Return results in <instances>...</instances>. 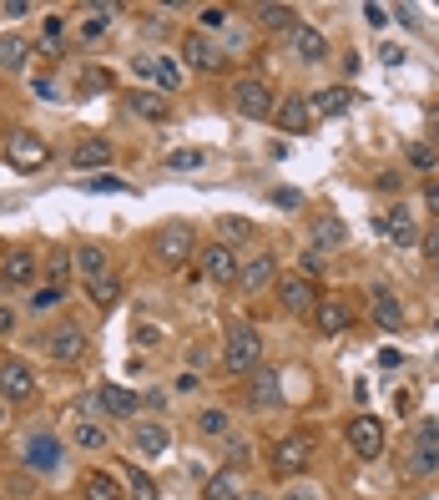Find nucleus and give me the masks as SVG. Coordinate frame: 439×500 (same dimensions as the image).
<instances>
[{"instance_id": "1", "label": "nucleus", "mask_w": 439, "mask_h": 500, "mask_svg": "<svg viewBox=\"0 0 439 500\" xmlns=\"http://www.w3.org/2000/svg\"><path fill=\"white\" fill-rule=\"evenodd\" d=\"M222 364L233 369V375H252L258 364H263V334L252 324H227V349H222Z\"/></svg>"}, {"instance_id": "2", "label": "nucleus", "mask_w": 439, "mask_h": 500, "mask_svg": "<svg viewBox=\"0 0 439 500\" xmlns=\"http://www.w3.org/2000/svg\"><path fill=\"white\" fill-rule=\"evenodd\" d=\"M435 470H439V420H424L419 430H414L409 455H404V475L424 480V475H435Z\"/></svg>"}, {"instance_id": "3", "label": "nucleus", "mask_w": 439, "mask_h": 500, "mask_svg": "<svg viewBox=\"0 0 439 500\" xmlns=\"http://www.w3.org/2000/svg\"><path fill=\"white\" fill-rule=\"evenodd\" d=\"M233 107L243 111L248 122H263V117H273V107H278V96L267 92V81L243 77V81H233Z\"/></svg>"}, {"instance_id": "4", "label": "nucleus", "mask_w": 439, "mask_h": 500, "mask_svg": "<svg viewBox=\"0 0 439 500\" xmlns=\"http://www.w3.org/2000/svg\"><path fill=\"white\" fill-rule=\"evenodd\" d=\"M273 465H278V475H303V470L314 465V440L308 435H283L278 445H273Z\"/></svg>"}, {"instance_id": "5", "label": "nucleus", "mask_w": 439, "mask_h": 500, "mask_svg": "<svg viewBox=\"0 0 439 500\" xmlns=\"http://www.w3.org/2000/svg\"><path fill=\"white\" fill-rule=\"evenodd\" d=\"M46 141L36 137V132H16V137L5 141V162L16 167V173H36V167H46Z\"/></svg>"}, {"instance_id": "6", "label": "nucleus", "mask_w": 439, "mask_h": 500, "mask_svg": "<svg viewBox=\"0 0 439 500\" xmlns=\"http://www.w3.org/2000/svg\"><path fill=\"white\" fill-rule=\"evenodd\" d=\"M36 394V369L26 359H0V399H11V405H20V399H31Z\"/></svg>"}, {"instance_id": "7", "label": "nucleus", "mask_w": 439, "mask_h": 500, "mask_svg": "<svg viewBox=\"0 0 439 500\" xmlns=\"http://www.w3.org/2000/svg\"><path fill=\"white\" fill-rule=\"evenodd\" d=\"M192 248H197V233H192V222H167V228L157 233L162 263H188Z\"/></svg>"}, {"instance_id": "8", "label": "nucleus", "mask_w": 439, "mask_h": 500, "mask_svg": "<svg viewBox=\"0 0 439 500\" xmlns=\"http://www.w3.org/2000/svg\"><path fill=\"white\" fill-rule=\"evenodd\" d=\"M203 273L212 283H227V288H233L237 273H243V263H237V253L227 248V243H207L203 248Z\"/></svg>"}, {"instance_id": "9", "label": "nucleus", "mask_w": 439, "mask_h": 500, "mask_svg": "<svg viewBox=\"0 0 439 500\" xmlns=\"http://www.w3.org/2000/svg\"><path fill=\"white\" fill-rule=\"evenodd\" d=\"M278 303L288 313H308L318 303V288L303 278V273H283V278H278Z\"/></svg>"}, {"instance_id": "10", "label": "nucleus", "mask_w": 439, "mask_h": 500, "mask_svg": "<svg viewBox=\"0 0 439 500\" xmlns=\"http://www.w3.org/2000/svg\"><path fill=\"white\" fill-rule=\"evenodd\" d=\"M348 445H354V455H363V460H379V455H384V424H379L374 415H359V420L348 424Z\"/></svg>"}, {"instance_id": "11", "label": "nucleus", "mask_w": 439, "mask_h": 500, "mask_svg": "<svg viewBox=\"0 0 439 500\" xmlns=\"http://www.w3.org/2000/svg\"><path fill=\"white\" fill-rule=\"evenodd\" d=\"M288 46H293V56H299V61H308V66H318V61H329V41H323V31H318V26H293V31H288Z\"/></svg>"}, {"instance_id": "12", "label": "nucleus", "mask_w": 439, "mask_h": 500, "mask_svg": "<svg viewBox=\"0 0 439 500\" xmlns=\"http://www.w3.org/2000/svg\"><path fill=\"white\" fill-rule=\"evenodd\" d=\"M46 349H51L56 364H76L81 354H86V334H81V324H61V328H51Z\"/></svg>"}, {"instance_id": "13", "label": "nucleus", "mask_w": 439, "mask_h": 500, "mask_svg": "<svg viewBox=\"0 0 439 500\" xmlns=\"http://www.w3.org/2000/svg\"><path fill=\"white\" fill-rule=\"evenodd\" d=\"M273 122L283 126V132H308L314 126V107H308V96H283L278 107H273Z\"/></svg>"}, {"instance_id": "14", "label": "nucleus", "mask_w": 439, "mask_h": 500, "mask_svg": "<svg viewBox=\"0 0 439 500\" xmlns=\"http://www.w3.org/2000/svg\"><path fill=\"white\" fill-rule=\"evenodd\" d=\"M248 399L258 409L283 405V375H278V369H263V364H258V369H252V384H248Z\"/></svg>"}, {"instance_id": "15", "label": "nucleus", "mask_w": 439, "mask_h": 500, "mask_svg": "<svg viewBox=\"0 0 439 500\" xmlns=\"http://www.w3.org/2000/svg\"><path fill=\"white\" fill-rule=\"evenodd\" d=\"M132 71H137V77H147V81H157L162 92H177V86H182V71H177L167 56H137V61H132Z\"/></svg>"}, {"instance_id": "16", "label": "nucleus", "mask_w": 439, "mask_h": 500, "mask_svg": "<svg viewBox=\"0 0 439 500\" xmlns=\"http://www.w3.org/2000/svg\"><path fill=\"white\" fill-rule=\"evenodd\" d=\"M96 405L107 409L111 420H126V415H137V409H141V394L137 390H122V384H101V390H96Z\"/></svg>"}, {"instance_id": "17", "label": "nucleus", "mask_w": 439, "mask_h": 500, "mask_svg": "<svg viewBox=\"0 0 439 500\" xmlns=\"http://www.w3.org/2000/svg\"><path fill=\"white\" fill-rule=\"evenodd\" d=\"M182 56H188V66H197V71H222V51L212 46L203 31H192L188 41H182Z\"/></svg>"}, {"instance_id": "18", "label": "nucleus", "mask_w": 439, "mask_h": 500, "mask_svg": "<svg viewBox=\"0 0 439 500\" xmlns=\"http://www.w3.org/2000/svg\"><path fill=\"white\" fill-rule=\"evenodd\" d=\"M273 273H278V253H258V258H248V263H243L237 283H243V294H258L263 283H273Z\"/></svg>"}, {"instance_id": "19", "label": "nucleus", "mask_w": 439, "mask_h": 500, "mask_svg": "<svg viewBox=\"0 0 439 500\" xmlns=\"http://www.w3.org/2000/svg\"><path fill=\"white\" fill-rule=\"evenodd\" d=\"M26 465L41 470V475L56 470V465H61V445H56L51 435H31V440H26Z\"/></svg>"}, {"instance_id": "20", "label": "nucleus", "mask_w": 439, "mask_h": 500, "mask_svg": "<svg viewBox=\"0 0 439 500\" xmlns=\"http://www.w3.org/2000/svg\"><path fill=\"white\" fill-rule=\"evenodd\" d=\"M384 238H389V243H399V248L419 238V228H414V213H409V203H399V207H389V213H384Z\"/></svg>"}, {"instance_id": "21", "label": "nucleus", "mask_w": 439, "mask_h": 500, "mask_svg": "<svg viewBox=\"0 0 439 500\" xmlns=\"http://www.w3.org/2000/svg\"><path fill=\"white\" fill-rule=\"evenodd\" d=\"M203 500H243V475L237 470H212L203 480Z\"/></svg>"}, {"instance_id": "22", "label": "nucleus", "mask_w": 439, "mask_h": 500, "mask_svg": "<svg viewBox=\"0 0 439 500\" xmlns=\"http://www.w3.org/2000/svg\"><path fill=\"white\" fill-rule=\"evenodd\" d=\"M308 107H314V117H344L354 107V92L348 86H323L318 96H308Z\"/></svg>"}, {"instance_id": "23", "label": "nucleus", "mask_w": 439, "mask_h": 500, "mask_svg": "<svg viewBox=\"0 0 439 500\" xmlns=\"http://www.w3.org/2000/svg\"><path fill=\"white\" fill-rule=\"evenodd\" d=\"M71 263L81 268V278H86V283H96V278H111V258H107L101 248H96V243H81Z\"/></svg>"}, {"instance_id": "24", "label": "nucleus", "mask_w": 439, "mask_h": 500, "mask_svg": "<svg viewBox=\"0 0 439 500\" xmlns=\"http://www.w3.org/2000/svg\"><path fill=\"white\" fill-rule=\"evenodd\" d=\"M71 162H76L81 173H92V167H107V162H111V141H101V137L76 141V147H71Z\"/></svg>"}, {"instance_id": "25", "label": "nucleus", "mask_w": 439, "mask_h": 500, "mask_svg": "<svg viewBox=\"0 0 439 500\" xmlns=\"http://www.w3.org/2000/svg\"><path fill=\"white\" fill-rule=\"evenodd\" d=\"M374 324L389 328V334H394V328H404V309H399V298H394L384 283L374 288Z\"/></svg>"}, {"instance_id": "26", "label": "nucleus", "mask_w": 439, "mask_h": 500, "mask_svg": "<svg viewBox=\"0 0 439 500\" xmlns=\"http://www.w3.org/2000/svg\"><path fill=\"white\" fill-rule=\"evenodd\" d=\"M348 324H354L348 298H323V309H318V328H323V334H344Z\"/></svg>"}, {"instance_id": "27", "label": "nucleus", "mask_w": 439, "mask_h": 500, "mask_svg": "<svg viewBox=\"0 0 439 500\" xmlns=\"http://www.w3.org/2000/svg\"><path fill=\"white\" fill-rule=\"evenodd\" d=\"M36 268H41V263H36V253L16 248L11 258H5V268H0V278H5V283H31V278H36Z\"/></svg>"}, {"instance_id": "28", "label": "nucleus", "mask_w": 439, "mask_h": 500, "mask_svg": "<svg viewBox=\"0 0 439 500\" xmlns=\"http://www.w3.org/2000/svg\"><path fill=\"white\" fill-rule=\"evenodd\" d=\"M122 101L137 111V117H147V122H162V117H167V101H162L157 92H126Z\"/></svg>"}, {"instance_id": "29", "label": "nucleus", "mask_w": 439, "mask_h": 500, "mask_svg": "<svg viewBox=\"0 0 439 500\" xmlns=\"http://www.w3.org/2000/svg\"><path fill=\"white\" fill-rule=\"evenodd\" d=\"M26 61H31V41L0 36V66H5V71H26Z\"/></svg>"}, {"instance_id": "30", "label": "nucleus", "mask_w": 439, "mask_h": 500, "mask_svg": "<svg viewBox=\"0 0 439 500\" xmlns=\"http://www.w3.org/2000/svg\"><path fill=\"white\" fill-rule=\"evenodd\" d=\"M122 475H126V500H157V480L141 465H126Z\"/></svg>"}, {"instance_id": "31", "label": "nucleus", "mask_w": 439, "mask_h": 500, "mask_svg": "<svg viewBox=\"0 0 439 500\" xmlns=\"http://www.w3.org/2000/svg\"><path fill=\"white\" fill-rule=\"evenodd\" d=\"M81 496L86 500H122V485L111 480V475H101V470H92V475L81 480Z\"/></svg>"}, {"instance_id": "32", "label": "nucleus", "mask_w": 439, "mask_h": 500, "mask_svg": "<svg viewBox=\"0 0 439 500\" xmlns=\"http://www.w3.org/2000/svg\"><path fill=\"white\" fill-rule=\"evenodd\" d=\"M258 26H267V31H293L299 26V11L293 5H263L258 11Z\"/></svg>"}, {"instance_id": "33", "label": "nucleus", "mask_w": 439, "mask_h": 500, "mask_svg": "<svg viewBox=\"0 0 439 500\" xmlns=\"http://www.w3.org/2000/svg\"><path fill=\"white\" fill-rule=\"evenodd\" d=\"M116 16H122V5H92V11H86V20H81V36H86V41H92V36H101Z\"/></svg>"}, {"instance_id": "34", "label": "nucleus", "mask_w": 439, "mask_h": 500, "mask_svg": "<svg viewBox=\"0 0 439 500\" xmlns=\"http://www.w3.org/2000/svg\"><path fill=\"white\" fill-rule=\"evenodd\" d=\"M137 445L147 455H162L167 445H172V435H167V424H137Z\"/></svg>"}, {"instance_id": "35", "label": "nucleus", "mask_w": 439, "mask_h": 500, "mask_svg": "<svg viewBox=\"0 0 439 500\" xmlns=\"http://www.w3.org/2000/svg\"><path fill=\"white\" fill-rule=\"evenodd\" d=\"M86 288H92V303H96V309H116V298H122V283H116V273H111V278L86 283Z\"/></svg>"}, {"instance_id": "36", "label": "nucleus", "mask_w": 439, "mask_h": 500, "mask_svg": "<svg viewBox=\"0 0 439 500\" xmlns=\"http://www.w3.org/2000/svg\"><path fill=\"white\" fill-rule=\"evenodd\" d=\"M218 238L227 243V248H233V243H248V238H252V222H243V218H222V222H218Z\"/></svg>"}, {"instance_id": "37", "label": "nucleus", "mask_w": 439, "mask_h": 500, "mask_svg": "<svg viewBox=\"0 0 439 500\" xmlns=\"http://www.w3.org/2000/svg\"><path fill=\"white\" fill-rule=\"evenodd\" d=\"M167 167H172V173H192V167H203V152H197V147H172V152H167Z\"/></svg>"}, {"instance_id": "38", "label": "nucleus", "mask_w": 439, "mask_h": 500, "mask_svg": "<svg viewBox=\"0 0 439 500\" xmlns=\"http://www.w3.org/2000/svg\"><path fill=\"white\" fill-rule=\"evenodd\" d=\"M344 238H348V233H344V222H333V218L314 228V243H318V248H339Z\"/></svg>"}, {"instance_id": "39", "label": "nucleus", "mask_w": 439, "mask_h": 500, "mask_svg": "<svg viewBox=\"0 0 439 500\" xmlns=\"http://www.w3.org/2000/svg\"><path fill=\"white\" fill-rule=\"evenodd\" d=\"M197 430H203V435H227V409H203V420H197Z\"/></svg>"}, {"instance_id": "40", "label": "nucleus", "mask_w": 439, "mask_h": 500, "mask_svg": "<svg viewBox=\"0 0 439 500\" xmlns=\"http://www.w3.org/2000/svg\"><path fill=\"white\" fill-rule=\"evenodd\" d=\"M56 303H61V288H56V283H46V288L31 294V313H46V309H56Z\"/></svg>"}, {"instance_id": "41", "label": "nucleus", "mask_w": 439, "mask_h": 500, "mask_svg": "<svg viewBox=\"0 0 439 500\" xmlns=\"http://www.w3.org/2000/svg\"><path fill=\"white\" fill-rule=\"evenodd\" d=\"M76 445H81V450H101V445H107V430H96V424H76Z\"/></svg>"}, {"instance_id": "42", "label": "nucleus", "mask_w": 439, "mask_h": 500, "mask_svg": "<svg viewBox=\"0 0 439 500\" xmlns=\"http://www.w3.org/2000/svg\"><path fill=\"white\" fill-rule=\"evenodd\" d=\"M299 263H303V278L314 283L318 273H323V253H318V248H308V253H303V258H299Z\"/></svg>"}, {"instance_id": "43", "label": "nucleus", "mask_w": 439, "mask_h": 500, "mask_svg": "<svg viewBox=\"0 0 439 500\" xmlns=\"http://www.w3.org/2000/svg\"><path fill=\"white\" fill-rule=\"evenodd\" d=\"M419 248H424V258H429V263H439V222H429V233L419 238Z\"/></svg>"}, {"instance_id": "44", "label": "nucleus", "mask_w": 439, "mask_h": 500, "mask_svg": "<svg viewBox=\"0 0 439 500\" xmlns=\"http://www.w3.org/2000/svg\"><path fill=\"white\" fill-rule=\"evenodd\" d=\"M86 188H92V192H116V188H122V177H116V173H96Z\"/></svg>"}, {"instance_id": "45", "label": "nucleus", "mask_w": 439, "mask_h": 500, "mask_svg": "<svg viewBox=\"0 0 439 500\" xmlns=\"http://www.w3.org/2000/svg\"><path fill=\"white\" fill-rule=\"evenodd\" d=\"M132 339H137L141 349H157V344H162V334H157L152 324H137V334H132Z\"/></svg>"}, {"instance_id": "46", "label": "nucleus", "mask_w": 439, "mask_h": 500, "mask_svg": "<svg viewBox=\"0 0 439 500\" xmlns=\"http://www.w3.org/2000/svg\"><path fill=\"white\" fill-rule=\"evenodd\" d=\"M409 162H414V167H435V147H409Z\"/></svg>"}, {"instance_id": "47", "label": "nucleus", "mask_w": 439, "mask_h": 500, "mask_svg": "<svg viewBox=\"0 0 439 500\" xmlns=\"http://www.w3.org/2000/svg\"><path fill=\"white\" fill-rule=\"evenodd\" d=\"M222 20H227V11H222V5H207V11H203V26H207V31H218Z\"/></svg>"}, {"instance_id": "48", "label": "nucleus", "mask_w": 439, "mask_h": 500, "mask_svg": "<svg viewBox=\"0 0 439 500\" xmlns=\"http://www.w3.org/2000/svg\"><path fill=\"white\" fill-rule=\"evenodd\" d=\"M26 11H31L26 0H5V5H0V16H5V20H20V16H26Z\"/></svg>"}, {"instance_id": "49", "label": "nucleus", "mask_w": 439, "mask_h": 500, "mask_svg": "<svg viewBox=\"0 0 439 500\" xmlns=\"http://www.w3.org/2000/svg\"><path fill=\"white\" fill-rule=\"evenodd\" d=\"M363 20H369V26H389V11H384V5H363Z\"/></svg>"}, {"instance_id": "50", "label": "nucleus", "mask_w": 439, "mask_h": 500, "mask_svg": "<svg viewBox=\"0 0 439 500\" xmlns=\"http://www.w3.org/2000/svg\"><path fill=\"white\" fill-rule=\"evenodd\" d=\"M273 203H278V207H299L303 198H299V192H293V188H278V192H273Z\"/></svg>"}, {"instance_id": "51", "label": "nucleus", "mask_w": 439, "mask_h": 500, "mask_svg": "<svg viewBox=\"0 0 439 500\" xmlns=\"http://www.w3.org/2000/svg\"><path fill=\"white\" fill-rule=\"evenodd\" d=\"M51 278H56V288H61V278H66V268H71V263H66V258H61V253H56V258H51Z\"/></svg>"}, {"instance_id": "52", "label": "nucleus", "mask_w": 439, "mask_h": 500, "mask_svg": "<svg viewBox=\"0 0 439 500\" xmlns=\"http://www.w3.org/2000/svg\"><path fill=\"white\" fill-rule=\"evenodd\" d=\"M379 61H384V66H399V61H404V51H399V46H384V51H379Z\"/></svg>"}, {"instance_id": "53", "label": "nucleus", "mask_w": 439, "mask_h": 500, "mask_svg": "<svg viewBox=\"0 0 439 500\" xmlns=\"http://www.w3.org/2000/svg\"><path fill=\"white\" fill-rule=\"evenodd\" d=\"M424 203H429V213L439 218V182H429V188H424Z\"/></svg>"}, {"instance_id": "54", "label": "nucleus", "mask_w": 439, "mask_h": 500, "mask_svg": "<svg viewBox=\"0 0 439 500\" xmlns=\"http://www.w3.org/2000/svg\"><path fill=\"white\" fill-rule=\"evenodd\" d=\"M394 405H399V415H404V409H414V390H399V394H394Z\"/></svg>"}, {"instance_id": "55", "label": "nucleus", "mask_w": 439, "mask_h": 500, "mask_svg": "<svg viewBox=\"0 0 439 500\" xmlns=\"http://www.w3.org/2000/svg\"><path fill=\"white\" fill-rule=\"evenodd\" d=\"M36 96H56V81H51V77H36Z\"/></svg>"}, {"instance_id": "56", "label": "nucleus", "mask_w": 439, "mask_h": 500, "mask_svg": "<svg viewBox=\"0 0 439 500\" xmlns=\"http://www.w3.org/2000/svg\"><path fill=\"white\" fill-rule=\"evenodd\" d=\"M11 328H16V313H11L5 303H0V334H11Z\"/></svg>"}, {"instance_id": "57", "label": "nucleus", "mask_w": 439, "mask_h": 500, "mask_svg": "<svg viewBox=\"0 0 439 500\" xmlns=\"http://www.w3.org/2000/svg\"><path fill=\"white\" fill-rule=\"evenodd\" d=\"M283 500H314V496H308V490H293V496H283Z\"/></svg>"}, {"instance_id": "58", "label": "nucleus", "mask_w": 439, "mask_h": 500, "mask_svg": "<svg viewBox=\"0 0 439 500\" xmlns=\"http://www.w3.org/2000/svg\"><path fill=\"white\" fill-rule=\"evenodd\" d=\"M435 122H439V117H435Z\"/></svg>"}]
</instances>
